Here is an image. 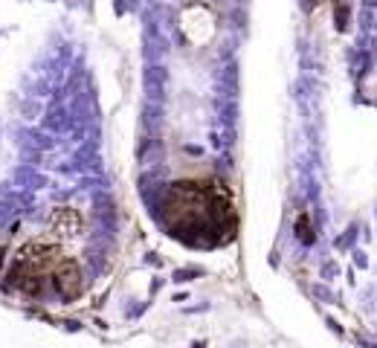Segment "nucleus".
Instances as JSON below:
<instances>
[]
</instances>
